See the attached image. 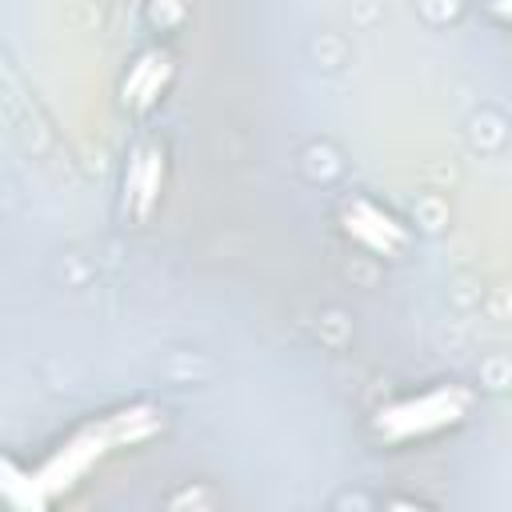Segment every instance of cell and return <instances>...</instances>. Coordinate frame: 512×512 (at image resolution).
Returning a JSON list of instances; mask_svg holds the SVG:
<instances>
[{"label":"cell","mask_w":512,"mask_h":512,"mask_svg":"<svg viewBox=\"0 0 512 512\" xmlns=\"http://www.w3.org/2000/svg\"><path fill=\"white\" fill-rule=\"evenodd\" d=\"M172 80H176V56H172L164 44H152V48H144V52L128 64L124 84H120V100H124V108H132V112H152V108L168 96Z\"/></svg>","instance_id":"5"},{"label":"cell","mask_w":512,"mask_h":512,"mask_svg":"<svg viewBox=\"0 0 512 512\" xmlns=\"http://www.w3.org/2000/svg\"><path fill=\"white\" fill-rule=\"evenodd\" d=\"M480 12L500 24V28H512V0H480Z\"/></svg>","instance_id":"6"},{"label":"cell","mask_w":512,"mask_h":512,"mask_svg":"<svg viewBox=\"0 0 512 512\" xmlns=\"http://www.w3.org/2000/svg\"><path fill=\"white\" fill-rule=\"evenodd\" d=\"M476 408V392L460 380H432L424 388L400 392L392 400H384L372 416H368V436L380 448H420L432 444L440 436L460 432L472 420Z\"/></svg>","instance_id":"2"},{"label":"cell","mask_w":512,"mask_h":512,"mask_svg":"<svg viewBox=\"0 0 512 512\" xmlns=\"http://www.w3.org/2000/svg\"><path fill=\"white\" fill-rule=\"evenodd\" d=\"M340 236L376 260H400L412 248V228L372 196H348L336 212Z\"/></svg>","instance_id":"3"},{"label":"cell","mask_w":512,"mask_h":512,"mask_svg":"<svg viewBox=\"0 0 512 512\" xmlns=\"http://www.w3.org/2000/svg\"><path fill=\"white\" fill-rule=\"evenodd\" d=\"M164 168L168 152L164 140H144L132 148V160L124 168V212L132 220H148L164 196Z\"/></svg>","instance_id":"4"},{"label":"cell","mask_w":512,"mask_h":512,"mask_svg":"<svg viewBox=\"0 0 512 512\" xmlns=\"http://www.w3.org/2000/svg\"><path fill=\"white\" fill-rule=\"evenodd\" d=\"M164 416L148 404H128L116 412H100L88 416L84 424H76L60 444H52L28 472H24V488H28V504L44 508L56 496H68L72 488L84 484V476L92 468H100L108 456L136 448L144 440H152L160 432Z\"/></svg>","instance_id":"1"}]
</instances>
